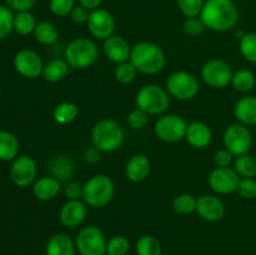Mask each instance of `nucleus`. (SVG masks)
Returning a JSON list of instances; mask_svg holds the SVG:
<instances>
[{
	"label": "nucleus",
	"instance_id": "nucleus-1",
	"mask_svg": "<svg viewBox=\"0 0 256 255\" xmlns=\"http://www.w3.org/2000/svg\"><path fill=\"white\" fill-rule=\"evenodd\" d=\"M200 18L206 29L226 32L236 26L240 12L234 0H205Z\"/></svg>",
	"mask_w": 256,
	"mask_h": 255
},
{
	"label": "nucleus",
	"instance_id": "nucleus-2",
	"mask_svg": "<svg viewBox=\"0 0 256 255\" xmlns=\"http://www.w3.org/2000/svg\"><path fill=\"white\" fill-rule=\"evenodd\" d=\"M129 62L145 75H155L166 64V56L162 48L152 42H139L132 46Z\"/></svg>",
	"mask_w": 256,
	"mask_h": 255
},
{
	"label": "nucleus",
	"instance_id": "nucleus-3",
	"mask_svg": "<svg viewBox=\"0 0 256 255\" xmlns=\"http://www.w3.org/2000/svg\"><path fill=\"white\" fill-rule=\"evenodd\" d=\"M90 136L92 146L96 148L100 152H114L124 144L125 132L119 122L104 118L95 122Z\"/></svg>",
	"mask_w": 256,
	"mask_h": 255
},
{
	"label": "nucleus",
	"instance_id": "nucleus-4",
	"mask_svg": "<svg viewBox=\"0 0 256 255\" xmlns=\"http://www.w3.org/2000/svg\"><path fill=\"white\" fill-rule=\"evenodd\" d=\"M99 46L90 38H75L64 50V59L72 69H88L98 62Z\"/></svg>",
	"mask_w": 256,
	"mask_h": 255
},
{
	"label": "nucleus",
	"instance_id": "nucleus-5",
	"mask_svg": "<svg viewBox=\"0 0 256 255\" xmlns=\"http://www.w3.org/2000/svg\"><path fill=\"white\" fill-rule=\"evenodd\" d=\"M115 196V182L109 175L96 174L82 184V198L90 208H104Z\"/></svg>",
	"mask_w": 256,
	"mask_h": 255
},
{
	"label": "nucleus",
	"instance_id": "nucleus-6",
	"mask_svg": "<svg viewBox=\"0 0 256 255\" xmlns=\"http://www.w3.org/2000/svg\"><path fill=\"white\" fill-rule=\"evenodd\" d=\"M170 98L166 88L159 84H146L135 95V105L149 115H162L169 109Z\"/></svg>",
	"mask_w": 256,
	"mask_h": 255
},
{
	"label": "nucleus",
	"instance_id": "nucleus-7",
	"mask_svg": "<svg viewBox=\"0 0 256 255\" xmlns=\"http://www.w3.org/2000/svg\"><path fill=\"white\" fill-rule=\"evenodd\" d=\"M168 92L174 99L180 102H189L196 98L200 92L199 79L194 74L184 70L175 72L166 80Z\"/></svg>",
	"mask_w": 256,
	"mask_h": 255
},
{
	"label": "nucleus",
	"instance_id": "nucleus-8",
	"mask_svg": "<svg viewBox=\"0 0 256 255\" xmlns=\"http://www.w3.org/2000/svg\"><path fill=\"white\" fill-rule=\"evenodd\" d=\"M188 122L178 114H162L154 125V132L159 140L164 142H178L185 139Z\"/></svg>",
	"mask_w": 256,
	"mask_h": 255
},
{
	"label": "nucleus",
	"instance_id": "nucleus-9",
	"mask_svg": "<svg viewBox=\"0 0 256 255\" xmlns=\"http://www.w3.org/2000/svg\"><path fill=\"white\" fill-rule=\"evenodd\" d=\"M200 75H202V82L208 86L214 88V89H222L232 84L234 72L229 62L215 58L204 62Z\"/></svg>",
	"mask_w": 256,
	"mask_h": 255
},
{
	"label": "nucleus",
	"instance_id": "nucleus-10",
	"mask_svg": "<svg viewBox=\"0 0 256 255\" xmlns=\"http://www.w3.org/2000/svg\"><path fill=\"white\" fill-rule=\"evenodd\" d=\"M108 240L100 228L88 225L76 235L75 245L80 255H105Z\"/></svg>",
	"mask_w": 256,
	"mask_h": 255
},
{
	"label": "nucleus",
	"instance_id": "nucleus-11",
	"mask_svg": "<svg viewBox=\"0 0 256 255\" xmlns=\"http://www.w3.org/2000/svg\"><path fill=\"white\" fill-rule=\"evenodd\" d=\"M252 142H254V139H252V134L249 126H245L240 122L229 125L225 129L224 135H222L224 148L229 150L235 158L249 154L252 146Z\"/></svg>",
	"mask_w": 256,
	"mask_h": 255
},
{
	"label": "nucleus",
	"instance_id": "nucleus-12",
	"mask_svg": "<svg viewBox=\"0 0 256 255\" xmlns=\"http://www.w3.org/2000/svg\"><path fill=\"white\" fill-rule=\"evenodd\" d=\"M38 166L36 162L29 155H20L12 160L9 170V176L12 184L18 188H28L36 180Z\"/></svg>",
	"mask_w": 256,
	"mask_h": 255
},
{
	"label": "nucleus",
	"instance_id": "nucleus-13",
	"mask_svg": "<svg viewBox=\"0 0 256 255\" xmlns=\"http://www.w3.org/2000/svg\"><path fill=\"white\" fill-rule=\"evenodd\" d=\"M242 178L238 175L234 168H215L208 178L210 189L219 195H229L236 192Z\"/></svg>",
	"mask_w": 256,
	"mask_h": 255
},
{
	"label": "nucleus",
	"instance_id": "nucleus-14",
	"mask_svg": "<svg viewBox=\"0 0 256 255\" xmlns=\"http://www.w3.org/2000/svg\"><path fill=\"white\" fill-rule=\"evenodd\" d=\"M14 69L19 75L26 79H36L42 74L44 62L36 52L32 49H22L12 59Z\"/></svg>",
	"mask_w": 256,
	"mask_h": 255
},
{
	"label": "nucleus",
	"instance_id": "nucleus-15",
	"mask_svg": "<svg viewBox=\"0 0 256 255\" xmlns=\"http://www.w3.org/2000/svg\"><path fill=\"white\" fill-rule=\"evenodd\" d=\"M115 19L112 14L108 10L99 9L90 12L89 19H88L86 28L89 34L96 40H106L115 32Z\"/></svg>",
	"mask_w": 256,
	"mask_h": 255
},
{
	"label": "nucleus",
	"instance_id": "nucleus-16",
	"mask_svg": "<svg viewBox=\"0 0 256 255\" xmlns=\"http://www.w3.org/2000/svg\"><path fill=\"white\" fill-rule=\"evenodd\" d=\"M195 212L205 222H216L225 216L226 208H225L224 202L216 195L202 194L196 198V210Z\"/></svg>",
	"mask_w": 256,
	"mask_h": 255
},
{
	"label": "nucleus",
	"instance_id": "nucleus-17",
	"mask_svg": "<svg viewBox=\"0 0 256 255\" xmlns=\"http://www.w3.org/2000/svg\"><path fill=\"white\" fill-rule=\"evenodd\" d=\"M88 205L82 199L66 200L60 208L59 219L64 226L78 228L86 220Z\"/></svg>",
	"mask_w": 256,
	"mask_h": 255
},
{
	"label": "nucleus",
	"instance_id": "nucleus-18",
	"mask_svg": "<svg viewBox=\"0 0 256 255\" xmlns=\"http://www.w3.org/2000/svg\"><path fill=\"white\" fill-rule=\"evenodd\" d=\"M102 52L108 60L114 64H122V62H129L130 52H132V45L129 44L125 38L120 35H112L104 40L102 44Z\"/></svg>",
	"mask_w": 256,
	"mask_h": 255
},
{
	"label": "nucleus",
	"instance_id": "nucleus-19",
	"mask_svg": "<svg viewBox=\"0 0 256 255\" xmlns=\"http://www.w3.org/2000/svg\"><path fill=\"white\" fill-rule=\"evenodd\" d=\"M152 172V162L144 154H135L125 165V178L132 182H142Z\"/></svg>",
	"mask_w": 256,
	"mask_h": 255
},
{
	"label": "nucleus",
	"instance_id": "nucleus-20",
	"mask_svg": "<svg viewBox=\"0 0 256 255\" xmlns=\"http://www.w3.org/2000/svg\"><path fill=\"white\" fill-rule=\"evenodd\" d=\"M185 139L195 149H205L212 142V132L205 122H192L188 125Z\"/></svg>",
	"mask_w": 256,
	"mask_h": 255
},
{
	"label": "nucleus",
	"instance_id": "nucleus-21",
	"mask_svg": "<svg viewBox=\"0 0 256 255\" xmlns=\"http://www.w3.org/2000/svg\"><path fill=\"white\" fill-rule=\"evenodd\" d=\"M50 175L62 182H69L75 174V164L68 155L58 154L48 162Z\"/></svg>",
	"mask_w": 256,
	"mask_h": 255
},
{
	"label": "nucleus",
	"instance_id": "nucleus-22",
	"mask_svg": "<svg viewBox=\"0 0 256 255\" xmlns=\"http://www.w3.org/2000/svg\"><path fill=\"white\" fill-rule=\"evenodd\" d=\"M62 189V182L52 175L39 178L32 184V194L40 202H50L59 195Z\"/></svg>",
	"mask_w": 256,
	"mask_h": 255
},
{
	"label": "nucleus",
	"instance_id": "nucleus-23",
	"mask_svg": "<svg viewBox=\"0 0 256 255\" xmlns=\"http://www.w3.org/2000/svg\"><path fill=\"white\" fill-rule=\"evenodd\" d=\"M234 115L238 122L245 126L256 125V96L248 95L236 102L234 106Z\"/></svg>",
	"mask_w": 256,
	"mask_h": 255
},
{
	"label": "nucleus",
	"instance_id": "nucleus-24",
	"mask_svg": "<svg viewBox=\"0 0 256 255\" xmlns=\"http://www.w3.org/2000/svg\"><path fill=\"white\" fill-rule=\"evenodd\" d=\"M75 250V242L64 232H58L50 236L45 246L46 255H74Z\"/></svg>",
	"mask_w": 256,
	"mask_h": 255
},
{
	"label": "nucleus",
	"instance_id": "nucleus-25",
	"mask_svg": "<svg viewBox=\"0 0 256 255\" xmlns=\"http://www.w3.org/2000/svg\"><path fill=\"white\" fill-rule=\"evenodd\" d=\"M69 64L65 59H52L44 64L42 69V78L48 82H60L69 74Z\"/></svg>",
	"mask_w": 256,
	"mask_h": 255
},
{
	"label": "nucleus",
	"instance_id": "nucleus-26",
	"mask_svg": "<svg viewBox=\"0 0 256 255\" xmlns=\"http://www.w3.org/2000/svg\"><path fill=\"white\" fill-rule=\"evenodd\" d=\"M20 142L12 132L0 129V160L12 162L18 158Z\"/></svg>",
	"mask_w": 256,
	"mask_h": 255
},
{
	"label": "nucleus",
	"instance_id": "nucleus-27",
	"mask_svg": "<svg viewBox=\"0 0 256 255\" xmlns=\"http://www.w3.org/2000/svg\"><path fill=\"white\" fill-rule=\"evenodd\" d=\"M78 116H79V106L72 102H60L52 110V119L59 125L72 124Z\"/></svg>",
	"mask_w": 256,
	"mask_h": 255
},
{
	"label": "nucleus",
	"instance_id": "nucleus-28",
	"mask_svg": "<svg viewBox=\"0 0 256 255\" xmlns=\"http://www.w3.org/2000/svg\"><path fill=\"white\" fill-rule=\"evenodd\" d=\"M34 38L42 45H54L59 39V32L56 26L50 22H40L34 30Z\"/></svg>",
	"mask_w": 256,
	"mask_h": 255
},
{
	"label": "nucleus",
	"instance_id": "nucleus-29",
	"mask_svg": "<svg viewBox=\"0 0 256 255\" xmlns=\"http://www.w3.org/2000/svg\"><path fill=\"white\" fill-rule=\"evenodd\" d=\"M256 84V78L254 72L248 69H240L234 72L232 85L236 92H249L254 89Z\"/></svg>",
	"mask_w": 256,
	"mask_h": 255
},
{
	"label": "nucleus",
	"instance_id": "nucleus-30",
	"mask_svg": "<svg viewBox=\"0 0 256 255\" xmlns=\"http://www.w3.org/2000/svg\"><path fill=\"white\" fill-rule=\"evenodd\" d=\"M136 255H162V248L154 235H142L135 244Z\"/></svg>",
	"mask_w": 256,
	"mask_h": 255
},
{
	"label": "nucleus",
	"instance_id": "nucleus-31",
	"mask_svg": "<svg viewBox=\"0 0 256 255\" xmlns=\"http://www.w3.org/2000/svg\"><path fill=\"white\" fill-rule=\"evenodd\" d=\"M234 170L242 179L256 176V158L250 154H244L234 159Z\"/></svg>",
	"mask_w": 256,
	"mask_h": 255
},
{
	"label": "nucleus",
	"instance_id": "nucleus-32",
	"mask_svg": "<svg viewBox=\"0 0 256 255\" xmlns=\"http://www.w3.org/2000/svg\"><path fill=\"white\" fill-rule=\"evenodd\" d=\"M36 24V19L30 12H20L14 15V30L19 35L32 34Z\"/></svg>",
	"mask_w": 256,
	"mask_h": 255
},
{
	"label": "nucleus",
	"instance_id": "nucleus-33",
	"mask_svg": "<svg viewBox=\"0 0 256 255\" xmlns=\"http://www.w3.org/2000/svg\"><path fill=\"white\" fill-rule=\"evenodd\" d=\"M239 50L246 62H256V32H245L239 40Z\"/></svg>",
	"mask_w": 256,
	"mask_h": 255
},
{
	"label": "nucleus",
	"instance_id": "nucleus-34",
	"mask_svg": "<svg viewBox=\"0 0 256 255\" xmlns=\"http://www.w3.org/2000/svg\"><path fill=\"white\" fill-rule=\"evenodd\" d=\"M172 209L180 215H190L196 210V198L192 194H179L172 200Z\"/></svg>",
	"mask_w": 256,
	"mask_h": 255
},
{
	"label": "nucleus",
	"instance_id": "nucleus-35",
	"mask_svg": "<svg viewBox=\"0 0 256 255\" xmlns=\"http://www.w3.org/2000/svg\"><path fill=\"white\" fill-rule=\"evenodd\" d=\"M138 70L134 65L130 62H122V64H118L116 68L114 70V78L119 84L128 85L132 84L138 76Z\"/></svg>",
	"mask_w": 256,
	"mask_h": 255
},
{
	"label": "nucleus",
	"instance_id": "nucleus-36",
	"mask_svg": "<svg viewBox=\"0 0 256 255\" xmlns=\"http://www.w3.org/2000/svg\"><path fill=\"white\" fill-rule=\"evenodd\" d=\"M14 30V14L6 5H0V42L6 39Z\"/></svg>",
	"mask_w": 256,
	"mask_h": 255
},
{
	"label": "nucleus",
	"instance_id": "nucleus-37",
	"mask_svg": "<svg viewBox=\"0 0 256 255\" xmlns=\"http://www.w3.org/2000/svg\"><path fill=\"white\" fill-rule=\"evenodd\" d=\"M130 250V242L122 235H115L108 240L106 254L108 255H126Z\"/></svg>",
	"mask_w": 256,
	"mask_h": 255
},
{
	"label": "nucleus",
	"instance_id": "nucleus-38",
	"mask_svg": "<svg viewBox=\"0 0 256 255\" xmlns=\"http://www.w3.org/2000/svg\"><path fill=\"white\" fill-rule=\"evenodd\" d=\"M205 0H176L178 8L185 18L200 16Z\"/></svg>",
	"mask_w": 256,
	"mask_h": 255
},
{
	"label": "nucleus",
	"instance_id": "nucleus-39",
	"mask_svg": "<svg viewBox=\"0 0 256 255\" xmlns=\"http://www.w3.org/2000/svg\"><path fill=\"white\" fill-rule=\"evenodd\" d=\"M126 122L130 129L142 130L149 122V114H146L144 110L139 109V108H135L134 110H132L129 112V115L126 118Z\"/></svg>",
	"mask_w": 256,
	"mask_h": 255
},
{
	"label": "nucleus",
	"instance_id": "nucleus-40",
	"mask_svg": "<svg viewBox=\"0 0 256 255\" xmlns=\"http://www.w3.org/2000/svg\"><path fill=\"white\" fill-rule=\"evenodd\" d=\"M76 0H50L49 9L55 16H69L72 10L76 4Z\"/></svg>",
	"mask_w": 256,
	"mask_h": 255
},
{
	"label": "nucleus",
	"instance_id": "nucleus-41",
	"mask_svg": "<svg viewBox=\"0 0 256 255\" xmlns=\"http://www.w3.org/2000/svg\"><path fill=\"white\" fill-rule=\"evenodd\" d=\"M182 29H184L185 34L189 35V36H198V35L204 32L206 26H205V24L202 22V18L195 16L186 18L184 22V25H182Z\"/></svg>",
	"mask_w": 256,
	"mask_h": 255
},
{
	"label": "nucleus",
	"instance_id": "nucleus-42",
	"mask_svg": "<svg viewBox=\"0 0 256 255\" xmlns=\"http://www.w3.org/2000/svg\"><path fill=\"white\" fill-rule=\"evenodd\" d=\"M236 192L244 199H255L256 198V180L254 178L240 179Z\"/></svg>",
	"mask_w": 256,
	"mask_h": 255
},
{
	"label": "nucleus",
	"instance_id": "nucleus-43",
	"mask_svg": "<svg viewBox=\"0 0 256 255\" xmlns=\"http://www.w3.org/2000/svg\"><path fill=\"white\" fill-rule=\"evenodd\" d=\"M65 198L68 200H78L82 198V184L75 180H69L65 182L64 188H62Z\"/></svg>",
	"mask_w": 256,
	"mask_h": 255
},
{
	"label": "nucleus",
	"instance_id": "nucleus-44",
	"mask_svg": "<svg viewBox=\"0 0 256 255\" xmlns=\"http://www.w3.org/2000/svg\"><path fill=\"white\" fill-rule=\"evenodd\" d=\"M234 155L224 148L215 152L214 162L218 168H228L234 162Z\"/></svg>",
	"mask_w": 256,
	"mask_h": 255
},
{
	"label": "nucleus",
	"instance_id": "nucleus-45",
	"mask_svg": "<svg viewBox=\"0 0 256 255\" xmlns=\"http://www.w3.org/2000/svg\"><path fill=\"white\" fill-rule=\"evenodd\" d=\"M6 6L12 12H30L36 4V0H5Z\"/></svg>",
	"mask_w": 256,
	"mask_h": 255
},
{
	"label": "nucleus",
	"instance_id": "nucleus-46",
	"mask_svg": "<svg viewBox=\"0 0 256 255\" xmlns=\"http://www.w3.org/2000/svg\"><path fill=\"white\" fill-rule=\"evenodd\" d=\"M90 10H88L86 8H84L82 5L78 4L75 5L74 9L70 12V19L75 22V24H86L88 19H89Z\"/></svg>",
	"mask_w": 256,
	"mask_h": 255
},
{
	"label": "nucleus",
	"instance_id": "nucleus-47",
	"mask_svg": "<svg viewBox=\"0 0 256 255\" xmlns=\"http://www.w3.org/2000/svg\"><path fill=\"white\" fill-rule=\"evenodd\" d=\"M85 162H89V164H95L100 160V152L96 149V148H88L84 152Z\"/></svg>",
	"mask_w": 256,
	"mask_h": 255
},
{
	"label": "nucleus",
	"instance_id": "nucleus-48",
	"mask_svg": "<svg viewBox=\"0 0 256 255\" xmlns=\"http://www.w3.org/2000/svg\"><path fill=\"white\" fill-rule=\"evenodd\" d=\"M80 5H82L84 8H86L88 10L92 12V10L99 9L100 5H102V0H78Z\"/></svg>",
	"mask_w": 256,
	"mask_h": 255
},
{
	"label": "nucleus",
	"instance_id": "nucleus-49",
	"mask_svg": "<svg viewBox=\"0 0 256 255\" xmlns=\"http://www.w3.org/2000/svg\"><path fill=\"white\" fill-rule=\"evenodd\" d=\"M2 84H0V95H2Z\"/></svg>",
	"mask_w": 256,
	"mask_h": 255
}]
</instances>
